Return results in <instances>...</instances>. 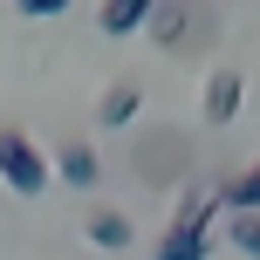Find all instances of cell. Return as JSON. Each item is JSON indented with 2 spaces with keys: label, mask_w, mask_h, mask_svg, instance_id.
Masks as SVG:
<instances>
[{
  "label": "cell",
  "mask_w": 260,
  "mask_h": 260,
  "mask_svg": "<svg viewBox=\"0 0 260 260\" xmlns=\"http://www.w3.org/2000/svg\"><path fill=\"white\" fill-rule=\"evenodd\" d=\"M144 27H151V35H157V41L171 48V41L185 35V0H157V7H151V21H144Z\"/></svg>",
  "instance_id": "obj_9"
},
{
  "label": "cell",
  "mask_w": 260,
  "mask_h": 260,
  "mask_svg": "<svg viewBox=\"0 0 260 260\" xmlns=\"http://www.w3.org/2000/svg\"><path fill=\"white\" fill-rule=\"evenodd\" d=\"M0 178H7L14 192H27V199L48 192L55 171H48V157L35 151V137H27V130H0Z\"/></svg>",
  "instance_id": "obj_2"
},
{
  "label": "cell",
  "mask_w": 260,
  "mask_h": 260,
  "mask_svg": "<svg viewBox=\"0 0 260 260\" xmlns=\"http://www.w3.org/2000/svg\"><path fill=\"white\" fill-rule=\"evenodd\" d=\"M226 240L247 260H260V212H233V219H226Z\"/></svg>",
  "instance_id": "obj_10"
},
{
  "label": "cell",
  "mask_w": 260,
  "mask_h": 260,
  "mask_svg": "<svg viewBox=\"0 0 260 260\" xmlns=\"http://www.w3.org/2000/svg\"><path fill=\"white\" fill-rule=\"evenodd\" d=\"M21 7H27V14H62L69 0H21Z\"/></svg>",
  "instance_id": "obj_11"
},
{
  "label": "cell",
  "mask_w": 260,
  "mask_h": 260,
  "mask_svg": "<svg viewBox=\"0 0 260 260\" xmlns=\"http://www.w3.org/2000/svg\"><path fill=\"white\" fill-rule=\"evenodd\" d=\"M219 212H260V157L240 171V178L219 185Z\"/></svg>",
  "instance_id": "obj_5"
},
{
  "label": "cell",
  "mask_w": 260,
  "mask_h": 260,
  "mask_svg": "<svg viewBox=\"0 0 260 260\" xmlns=\"http://www.w3.org/2000/svg\"><path fill=\"white\" fill-rule=\"evenodd\" d=\"M89 240H96V247H130V219L110 212V206H96L89 212Z\"/></svg>",
  "instance_id": "obj_8"
},
{
  "label": "cell",
  "mask_w": 260,
  "mask_h": 260,
  "mask_svg": "<svg viewBox=\"0 0 260 260\" xmlns=\"http://www.w3.org/2000/svg\"><path fill=\"white\" fill-rule=\"evenodd\" d=\"M212 219H219V192L212 185L185 192L171 226H165V240H157V260H206L212 253Z\"/></svg>",
  "instance_id": "obj_1"
},
{
  "label": "cell",
  "mask_w": 260,
  "mask_h": 260,
  "mask_svg": "<svg viewBox=\"0 0 260 260\" xmlns=\"http://www.w3.org/2000/svg\"><path fill=\"white\" fill-rule=\"evenodd\" d=\"M48 171H62V185H96V178H103V157H96L82 137H69L62 151L48 157Z\"/></svg>",
  "instance_id": "obj_4"
},
{
  "label": "cell",
  "mask_w": 260,
  "mask_h": 260,
  "mask_svg": "<svg viewBox=\"0 0 260 260\" xmlns=\"http://www.w3.org/2000/svg\"><path fill=\"white\" fill-rule=\"evenodd\" d=\"M151 7H157V0H103L96 21H103V35H130V27L151 21Z\"/></svg>",
  "instance_id": "obj_6"
},
{
  "label": "cell",
  "mask_w": 260,
  "mask_h": 260,
  "mask_svg": "<svg viewBox=\"0 0 260 260\" xmlns=\"http://www.w3.org/2000/svg\"><path fill=\"white\" fill-rule=\"evenodd\" d=\"M137 103H144V89H137V82H110V89H103V103H96V123H110V130H117V123L137 117Z\"/></svg>",
  "instance_id": "obj_7"
},
{
  "label": "cell",
  "mask_w": 260,
  "mask_h": 260,
  "mask_svg": "<svg viewBox=\"0 0 260 260\" xmlns=\"http://www.w3.org/2000/svg\"><path fill=\"white\" fill-rule=\"evenodd\" d=\"M240 96H247V76H240V69H212L206 89H199V117H206V123H233L240 117Z\"/></svg>",
  "instance_id": "obj_3"
}]
</instances>
